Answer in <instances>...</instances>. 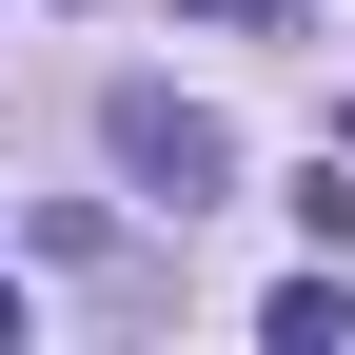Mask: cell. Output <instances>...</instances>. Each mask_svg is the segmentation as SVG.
Instances as JSON below:
<instances>
[{
  "label": "cell",
  "instance_id": "obj_1",
  "mask_svg": "<svg viewBox=\"0 0 355 355\" xmlns=\"http://www.w3.org/2000/svg\"><path fill=\"white\" fill-rule=\"evenodd\" d=\"M99 139H119V178H139V198H178V217H198V198H237V139H217L178 79H119V99H99Z\"/></svg>",
  "mask_w": 355,
  "mask_h": 355
},
{
  "label": "cell",
  "instance_id": "obj_3",
  "mask_svg": "<svg viewBox=\"0 0 355 355\" xmlns=\"http://www.w3.org/2000/svg\"><path fill=\"white\" fill-rule=\"evenodd\" d=\"M0 355H20V277H0Z\"/></svg>",
  "mask_w": 355,
  "mask_h": 355
},
{
  "label": "cell",
  "instance_id": "obj_2",
  "mask_svg": "<svg viewBox=\"0 0 355 355\" xmlns=\"http://www.w3.org/2000/svg\"><path fill=\"white\" fill-rule=\"evenodd\" d=\"M198 20H237V40H257V20H296V0H198Z\"/></svg>",
  "mask_w": 355,
  "mask_h": 355
}]
</instances>
